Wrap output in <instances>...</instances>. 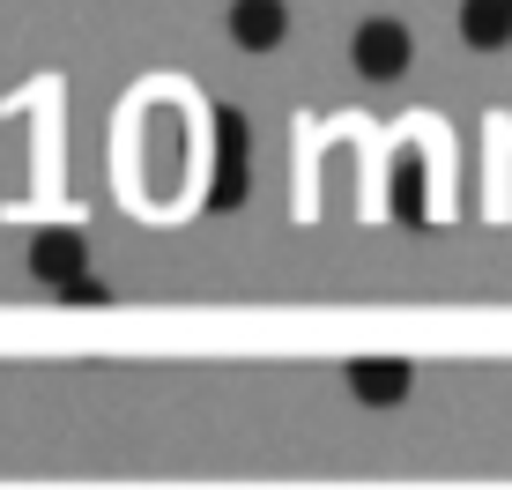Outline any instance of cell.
Masks as SVG:
<instances>
[{"instance_id":"5","label":"cell","mask_w":512,"mask_h":490,"mask_svg":"<svg viewBox=\"0 0 512 490\" xmlns=\"http://www.w3.org/2000/svg\"><path fill=\"white\" fill-rule=\"evenodd\" d=\"M282 30H290L282 0H238V8H231V38H238V45H253V52L282 45Z\"/></svg>"},{"instance_id":"3","label":"cell","mask_w":512,"mask_h":490,"mask_svg":"<svg viewBox=\"0 0 512 490\" xmlns=\"http://www.w3.org/2000/svg\"><path fill=\"white\" fill-rule=\"evenodd\" d=\"M349 387H357V401L394 409V401L409 394V364H401V357H357V364H349Z\"/></svg>"},{"instance_id":"1","label":"cell","mask_w":512,"mask_h":490,"mask_svg":"<svg viewBox=\"0 0 512 490\" xmlns=\"http://www.w3.org/2000/svg\"><path fill=\"white\" fill-rule=\"evenodd\" d=\"M216 134H223V142H216V194H208V208H238L245 186H253V164H245V119L223 112Z\"/></svg>"},{"instance_id":"2","label":"cell","mask_w":512,"mask_h":490,"mask_svg":"<svg viewBox=\"0 0 512 490\" xmlns=\"http://www.w3.org/2000/svg\"><path fill=\"white\" fill-rule=\"evenodd\" d=\"M409 30L401 23H364L357 30V75H372V82H394V75H409Z\"/></svg>"},{"instance_id":"4","label":"cell","mask_w":512,"mask_h":490,"mask_svg":"<svg viewBox=\"0 0 512 490\" xmlns=\"http://www.w3.org/2000/svg\"><path fill=\"white\" fill-rule=\"evenodd\" d=\"M82 260H90L82 231H38V245H30V268H38V283H67V275H82Z\"/></svg>"},{"instance_id":"6","label":"cell","mask_w":512,"mask_h":490,"mask_svg":"<svg viewBox=\"0 0 512 490\" xmlns=\"http://www.w3.org/2000/svg\"><path fill=\"white\" fill-rule=\"evenodd\" d=\"M461 38L475 52H498L512 38V0H468V8H461Z\"/></svg>"}]
</instances>
